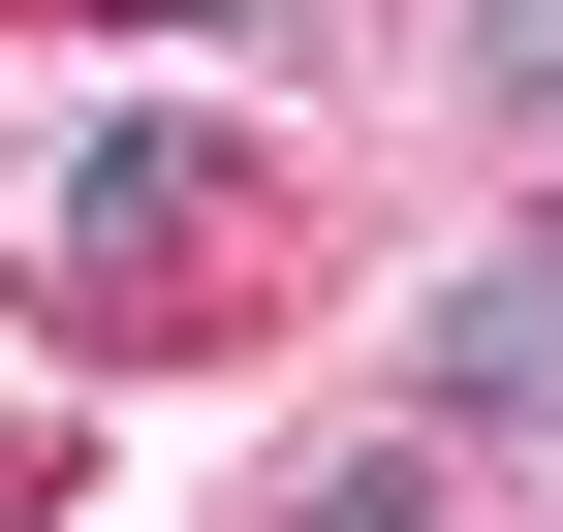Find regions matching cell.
Segmentation results:
<instances>
[{
    "label": "cell",
    "instance_id": "2",
    "mask_svg": "<svg viewBox=\"0 0 563 532\" xmlns=\"http://www.w3.org/2000/svg\"><path fill=\"white\" fill-rule=\"evenodd\" d=\"M470 95H501V125H563V0H470Z\"/></svg>",
    "mask_w": 563,
    "mask_h": 532
},
{
    "label": "cell",
    "instance_id": "1",
    "mask_svg": "<svg viewBox=\"0 0 563 532\" xmlns=\"http://www.w3.org/2000/svg\"><path fill=\"white\" fill-rule=\"evenodd\" d=\"M407 376H439V408H563V251L439 282V313H407Z\"/></svg>",
    "mask_w": 563,
    "mask_h": 532
},
{
    "label": "cell",
    "instance_id": "3",
    "mask_svg": "<svg viewBox=\"0 0 563 532\" xmlns=\"http://www.w3.org/2000/svg\"><path fill=\"white\" fill-rule=\"evenodd\" d=\"M313 532H439V501H376V470H344V501H313Z\"/></svg>",
    "mask_w": 563,
    "mask_h": 532
}]
</instances>
